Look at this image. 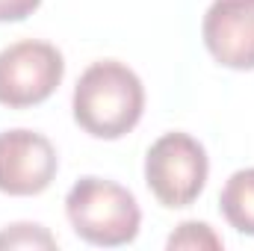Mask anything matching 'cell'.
<instances>
[{
  "label": "cell",
  "mask_w": 254,
  "mask_h": 251,
  "mask_svg": "<svg viewBox=\"0 0 254 251\" xmlns=\"http://www.w3.org/2000/svg\"><path fill=\"white\" fill-rule=\"evenodd\" d=\"M65 216L74 234L101 249H119L136 240L142 213L133 192L116 181L80 178L65 195Z\"/></svg>",
  "instance_id": "2"
},
{
  "label": "cell",
  "mask_w": 254,
  "mask_h": 251,
  "mask_svg": "<svg viewBox=\"0 0 254 251\" xmlns=\"http://www.w3.org/2000/svg\"><path fill=\"white\" fill-rule=\"evenodd\" d=\"M204 48L234 71H254V0H213L201 21Z\"/></svg>",
  "instance_id": "6"
},
{
  "label": "cell",
  "mask_w": 254,
  "mask_h": 251,
  "mask_svg": "<svg viewBox=\"0 0 254 251\" xmlns=\"http://www.w3.org/2000/svg\"><path fill=\"white\" fill-rule=\"evenodd\" d=\"M74 122L95 139H122L139 125L145 86L133 68L119 60L92 63L77 80L71 98Z\"/></svg>",
  "instance_id": "1"
},
{
  "label": "cell",
  "mask_w": 254,
  "mask_h": 251,
  "mask_svg": "<svg viewBox=\"0 0 254 251\" xmlns=\"http://www.w3.org/2000/svg\"><path fill=\"white\" fill-rule=\"evenodd\" d=\"M42 0H0V24L9 21H24L39 9Z\"/></svg>",
  "instance_id": "10"
},
{
  "label": "cell",
  "mask_w": 254,
  "mask_h": 251,
  "mask_svg": "<svg viewBox=\"0 0 254 251\" xmlns=\"http://www.w3.org/2000/svg\"><path fill=\"white\" fill-rule=\"evenodd\" d=\"M60 169L57 148L48 136L15 127L0 133V192L27 198L39 195L54 184Z\"/></svg>",
  "instance_id": "5"
},
{
  "label": "cell",
  "mask_w": 254,
  "mask_h": 251,
  "mask_svg": "<svg viewBox=\"0 0 254 251\" xmlns=\"http://www.w3.org/2000/svg\"><path fill=\"white\" fill-rule=\"evenodd\" d=\"M65 74L63 54L36 39L15 42L0 51V104L9 110H27L48 101Z\"/></svg>",
  "instance_id": "4"
},
{
  "label": "cell",
  "mask_w": 254,
  "mask_h": 251,
  "mask_svg": "<svg viewBox=\"0 0 254 251\" xmlns=\"http://www.w3.org/2000/svg\"><path fill=\"white\" fill-rule=\"evenodd\" d=\"M169 249H222V240L204 222H184L178 234L169 237Z\"/></svg>",
  "instance_id": "9"
},
{
  "label": "cell",
  "mask_w": 254,
  "mask_h": 251,
  "mask_svg": "<svg viewBox=\"0 0 254 251\" xmlns=\"http://www.w3.org/2000/svg\"><path fill=\"white\" fill-rule=\"evenodd\" d=\"M0 249H57V240L42 225H12L0 234Z\"/></svg>",
  "instance_id": "8"
},
{
  "label": "cell",
  "mask_w": 254,
  "mask_h": 251,
  "mask_svg": "<svg viewBox=\"0 0 254 251\" xmlns=\"http://www.w3.org/2000/svg\"><path fill=\"white\" fill-rule=\"evenodd\" d=\"M210 175V160L204 145L190 133H163L145 157V184L151 195L169 207H190L204 192Z\"/></svg>",
  "instance_id": "3"
},
{
  "label": "cell",
  "mask_w": 254,
  "mask_h": 251,
  "mask_svg": "<svg viewBox=\"0 0 254 251\" xmlns=\"http://www.w3.org/2000/svg\"><path fill=\"white\" fill-rule=\"evenodd\" d=\"M219 210L234 231L254 237V169H240L228 178L219 195Z\"/></svg>",
  "instance_id": "7"
}]
</instances>
